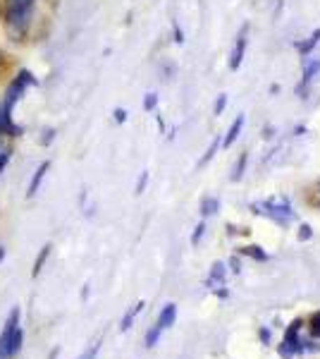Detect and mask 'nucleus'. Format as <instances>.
Returning a JSON list of instances; mask_svg holds the SVG:
<instances>
[{
  "label": "nucleus",
  "instance_id": "18",
  "mask_svg": "<svg viewBox=\"0 0 320 359\" xmlns=\"http://www.w3.org/2000/svg\"><path fill=\"white\" fill-rule=\"evenodd\" d=\"M244 165H246V154H242V158H239V165H235V172H232V180H239L242 177V170H244Z\"/></svg>",
  "mask_w": 320,
  "mask_h": 359
},
{
  "label": "nucleus",
  "instance_id": "20",
  "mask_svg": "<svg viewBox=\"0 0 320 359\" xmlns=\"http://www.w3.org/2000/svg\"><path fill=\"white\" fill-rule=\"evenodd\" d=\"M244 252L249 254V257H256V259H260V262H263V259H267L263 252H260V247H246L244 249Z\"/></svg>",
  "mask_w": 320,
  "mask_h": 359
},
{
  "label": "nucleus",
  "instance_id": "23",
  "mask_svg": "<svg viewBox=\"0 0 320 359\" xmlns=\"http://www.w3.org/2000/svg\"><path fill=\"white\" fill-rule=\"evenodd\" d=\"M146 180H148V172H144L141 180H139V184H137V194L144 192V187H146Z\"/></svg>",
  "mask_w": 320,
  "mask_h": 359
},
{
  "label": "nucleus",
  "instance_id": "24",
  "mask_svg": "<svg viewBox=\"0 0 320 359\" xmlns=\"http://www.w3.org/2000/svg\"><path fill=\"white\" fill-rule=\"evenodd\" d=\"M115 120H118V123H125V120H127V111L118 108V111H115Z\"/></svg>",
  "mask_w": 320,
  "mask_h": 359
},
{
  "label": "nucleus",
  "instance_id": "1",
  "mask_svg": "<svg viewBox=\"0 0 320 359\" xmlns=\"http://www.w3.org/2000/svg\"><path fill=\"white\" fill-rule=\"evenodd\" d=\"M36 0H5V29L13 41H22L32 27Z\"/></svg>",
  "mask_w": 320,
  "mask_h": 359
},
{
  "label": "nucleus",
  "instance_id": "10",
  "mask_svg": "<svg viewBox=\"0 0 320 359\" xmlns=\"http://www.w3.org/2000/svg\"><path fill=\"white\" fill-rule=\"evenodd\" d=\"M242 127H244V115H237V120H235V123H232V127H230V135L225 137L223 147H232V144H235V139L239 137Z\"/></svg>",
  "mask_w": 320,
  "mask_h": 359
},
{
  "label": "nucleus",
  "instance_id": "21",
  "mask_svg": "<svg viewBox=\"0 0 320 359\" xmlns=\"http://www.w3.org/2000/svg\"><path fill=\"white\" fill-rule=\"evenodd\" d=\"M155 103H158V96H155V94H148V96H146V103H144V108H146V111H153Z\"/></svg>",
  "mask_w": 320,
  "mask_h": 359
},
{
  "label": "nucleus",
  "instance_id": "17",
  "mask_svg": "<svg viewBox=\"0 0 320 359\" xmlns=\"http://www.w3.org/2000/svg\"><path fill=\"white\" fill-rule=\"evenodd\" d=\"M98 350H101V343H94L89 347V350L84 352V355H79L77 359H96L98 357Z\"/></svg>",
  "mask_w": 320,
  "mask_h": 359
},
{
  "label": "nucleus",
  "instance_id": "15",
  "mask_svg": "<svg viewBox=\"0 0 320 359\" xmlns=\"http://www.w3.org/2000/svg\"><path fill=\"white\" fill-rule=\"evenodd\" d=\"M311 335L313 338H320V311L311 316Z\"/></svg>",
  "mask_w": 320,
  "mask_h": 359
},
{
  "label": "nucleus",
  "instance_id": "8",
  "mask_svg": "<svg viewBox=\"0 0 320 359\" xmlns=\"http://www.w3.org/2000/svg\"><path fill=\"white\" fill-rule=\"evenodd\" d=\"M48 168H50V161H43V163L36 168V172H34L32 182H29V192H27L29 199H34V196L39 194V187H41V182H43L46 172H48Z\"/></svg>",
  "mask_w": 320,
  "mask_h": 359
},
{
  "label": "nucleus",
  "instance_id": "4",
  "mask_svg": "<svg viewBox=\"0 0 320 359\" xmlns=\"http://www.w3.org/2000/svg\"><path fill=\"white\" fill-rule=\"evenodd\" d=\"M174 318H177V306H174L172 302L162 306V311H160L158 321H155V326L151 328L148 335H146V347H153L155 343H158L160 333H162V331H167V328L172 326V323H174Z\"/></svg>",
  "mask_w": 320,
  "mask_h": 359
},
{
  "label": "nucleus",
  "instance_id": "9",
  "mask_svg": "<svg viewBox=\"0 0 320 359\" xmlns=\"http://www.w3.org/2000/svg\"><path fill=\"white\" fill-rule=\"evenodd\" d=\"M22 343H25V331H22V326L17 328V331L13 333V338H10L8 343V359H13L17 352L22 350Z\"/></svg>",
  "mask_w": 320,
  "mask_h": 359
},
{
  "label": "nucleus",
  "instance_id": "22",
  "mask_svg": "<svg viewBox=\"0 0 320 359\" xmlns=\"http://www.w3.org/2000/svg\"><path fill=\"white\" fill-rule=\"evenodd\" d=\"M225 103H227V96L223 94V96L218 98V101H215V115H220V113L225 111Z\"/></svg>",
  "mask_w": 320,
  "mask_h": 359
},
{
  "label": "nucleus",
  "instance_id": "12",
  "mask_svg": "<svg viewBox=\"0 0 320 359\" xmlns=\"http://www.w3.org/2000/svg\"><path fill=\"white\" fill-rule=\"evenodd\" d=\"M50 249H53L50 245H46L43 249H41V254L36 257V262H34V271H32V276H34V278H36V276L41 273V271H43V264H46V259H48Z\"/></svg>",
  "mask_w": 320,
  "mask_h": 359
},
{
  "label": "nucleus",
  "instance_id": "2",
  "mask_svg": "<svg viewBox=\"0 0 320 359\" xmlns=\"http://www.w3.org/2000/svg\"><path fill=\"white\" fill-rule=\"evenodd\" d=\"M36 84V79H34V74L29 72V69H22L20 74L10 82V86H8V91H5V98H3V111L5 113H10L13 115V111H15V106L17 103L22 101V96H25V91H27V86H34Z\"/></svg>",
  "mask_w": 320,
  "mask_h": 359
},
{
  "label": "nucleus",
  "instance_id": "26",
  "mask_svg": "<svg viewBox=\"0 0 320 359\" xmlns=\"http://www.w3.org/2000/svg\"><path fill=\"white\" fill-rule=\"evenodd\" d=\"M201 235H203V223L199 225V228H196V233H194V237H191V242H194V245H196V242L201 240Z\"/></svg>",
  "mask_w": 320,
  "mask_h": 359
},
{
  "label": "nucleus",
  "instance_id": "6",
  "mask_svg": "<svg viewBox=\"0 0 320 359\" xmlns=\"http://www.w3.org/2000/svg\"><path fill=\"white\" fill-rule=\"evenodd\" d=\"M22 132H25V127L15 125V123H13V115L5 113V111H3V106H0V137H3V135L20 137Z\"/></svg>",
  "mask_w": 320,
  "mask_h": 359
},
{
  "label": "nucleus",
  "instance_id": "11",
  "mask_svg": "<svg viewBox=\"0 0 320 359\" xmlns=\"http://www.w3.org/2000/svg\"><path fill=\"white\" fill-rule=\"evenodd\" d=\"M141 309H144V302H137V304H134L132 309L125 314V318H122L120 331H130V328H132V321H134V318H137V314H139V311H141Z\"/></svg>",
  "mask_w": 320,
  "mask_h": 359
},
{
  "label": "nucleus",
  "instance_id": "19",
  "mask_svg": "<svg viewBox=\"0 0 320 359\" xmlns=\"http://www.w3.org/2000/svg\"><path fill=\"white\" fill-rule=\"evenodd\" d=\"M213 208H218V201H215V199H206V201H203V216H211Z\"/></svg>",
  "mask_w": 320,
  "mask_h": 359
},
{
  "label": "nucleus",
  "instance_id": "16",
  "mask_svg": "<svg viewBox=\"0 0 320 359\" xmlns=\"http://www.w3.org/2000/svg\"><path fill=\"white\" fill-rule=\"evenodd\" d=\"M220 147V139H215V142L211 144V147H208V151H206V156H203V158L199 161V165H206L208 163V161H211L213 158V154H215V149H218Z\"/></svg>",
  "mask_w": 320,
  "mask_h": 359
},
{
  "label": "nucleus",
  "instance_id": "5",
  "mask_svg": "<svg viewBox=\"0 0 320 359\" xmlns=\"http://www.w3.org/2000/svg\"><path fill=\"white\" fill-rule=\"evenodd\" d=\"M246 34H249V25L242 27L239 36L235 41V48H232V55H230V69H239L242 60H244V50H246Z\"/></svg>",
  "mask_w": 320,
  "mask_h": 359
},
{
  "label": "nucleus",
  "instance_id": "13",
  "mask_svg": "<svg viewBox=\"0 0 320 359\" xmlns=\"http://www.w3.org/2000/svg\"><path fill=\"white\" fill-rule=\"evenodd\" d=\"M318 69H320V60H313V62L308 60V62H306V67H304V86H306L308 82H311L313 77H316Z\"/></svg>",
  "mask_w": 320,
  "mask_h": 359
},
{
  "label": "nucleus",
  "instance_id": "14",
  "mask_svg": "<svg viewBox=\"0 0 320 359\" xmlns=\"http://www.w3.org/2000/svg\"><path fill=\"white\" fill-rule=\"evenodd\" d=\"M318 41H320V29H318L316 34H313L311 39H308L306 43H299V53H301V55H308V53H311V50L318 46Z\"/></svg>",
  "mask_w": 320,
  "mask_h": 359
},
{
  "label": "nucleus",
  "instance_id": "25",
  "mask_svg": "<svg viewBox=\"0 0 320 359\" xmlns=\"http://www.w3.org/2000/svg\"><path fill=\"white\" fill-rule=\"evenodd\" d=\"M299 237H301V240H308V237H311V228H308V225H301Z\"/></svg>",
  "mask_w": 320,
  "mask_h": 359
},
{
  "label": "nucleus",
  "instance_id": "7",
  "mask_svg": "<svg viewBox=\"0 0 320 359\" xmlns=\"http://www.w3.org/2000/svg\"><path fill=\"white\" fill-rule=\"evenodd\" d=\"M299 326H301V323H299V321H294L292 326L287 328V335H284V345H282V355H284V357H289V355H292V352L299 350V347H296V345H299V340H296V333H299Z\"/></svg>",
  "mask_w": 320,
  "mask_h": 359
},
{
  "label": "nucleus",
  "instance_id": "27",
  "mask_svg": "<svg viewBox=\"0 0 320 359\" xmlns=\"http://www.w3.org/2000/svg\"><path fill=\"white\" fill-rule=\"evenodd\" d=\"M5 259V247H0V262Z\"/></svg>",
  "mask_w": 320,
  "mask_h": 359
},
{
  "label": "nucleus",
  "instance_id": "3",
  "mask_svg": "<svg viewBox=\"0 0 320 359\" xmlns=\"http://www.w3.org/2000/svg\"><path fill=\"white\" fill-rule=\"evenodd\" d=\"M253 211L265 213V216L275 218V221L282 223V225L294 216V211H292V206H289L287 199H267V201H263V204H253Z\"/></svg>",
  "mask_w": 320,
  "mask_h": 359
}]
</instances>
